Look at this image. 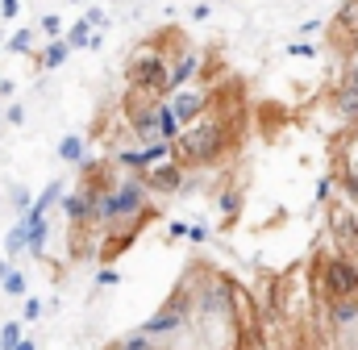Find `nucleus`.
<instances>
[{"instance_id": "nucleus-35", "label": "nucleus", "mask_w": 358, "mask_h": 350, "mask_svg": "<svg viewBox=\"0 0 358 350\" xmlns=\"http://www.w3.org/2000/svg\"><path fill=\"white\" fill-rule=\"evenodd\" d=\"M167 238H176V242H179V238H192V225H187V221H179V217H176V221L167 225Z\"/></svg>"}, {"instance_id": "nucleus-21", "label": "nucleus", "mask_w": 358, "mask_h": 350, "mask_svg": "<svg viewBox=\"0 0 358 350\" xmlns=\"http://www.w3.org/2000/svg\"><path fill=\"white\" fill-rule=\"evenodd\" d=\"M84 155H88V146H84L80 134H67V138L59 142V159H63V163H84Z\"/></svg>"}, {"instance_id": "nucleus-15", "label": "nucleus", "mask_w": 358, "mask_h": 350, "mask_svg": "<svg viewBox=\"0 0 358 350\" xmlns=\"http://www.w3.org/2000/svg\"><path fill=\"white\" fill-rule=\"evenodd\" d=\"M329 225H334V234H338L346 246H358V213H355V209L338 204V209L329 213Z\"/></svg>"}, {"instance_id": "nucleus-3", "label": "nucleus", "mask_w": 358, "mask_h": 350, "mask_svg": "<svg viewBox=\"0 0 358 350\" xmlns=\"http://www.w3.org/2000/svg\"><path fill=\"white\" fill-rule=\"evenodd\" d=\"M167 76H171V59L159 42H142L125 67V80H129V104H142V100H167Z\"/></svg>"}, {"instance_id": "nucleus-42", "label": "nucleus", "mask_w": 358, "mask_h": 350, "mask_svg": "<svg viewBox=\"0 0 358 350\" xmlns=\"http://www.w3.org/2000/svg\"><path fill=\"white\" fill-rule=\"evenodd\" d=\"M0 125H4V113H0Z\"/></svg>"}, {"instance_id": "nucleus-41", "label": "nucleus", "mask_w": 358, "mask_h": 350, "mask_svg": "<svg viewBox=\"0 0 358 350\" xmlns=\"http://www.w3.org/2000/svg\"><path fill=\"white\" fill-rule=\"evenodd\" d=\"M76 4H92V0H76Z\"/></svg>"}, {"instance_id": "nucleus-20", "label": "nucleus", "mask_w": 358, "mask_h": 350, "mask_svg": "<svg viewBox=\"0 0 358 350\" xmlns=\"http://www.w3.org/2000/svg\"><path fill=\"white\" fill-rule=\"evenodd\" d=\"M179 134H183V121H179V113L163 100V113H159V138H167V142H179Z\"/></svg>"}, {"instance_id": "nucleus-7", "label": "nucleus", "mask_w": 358, "mask_h": 350, "mask_svg": "<svg viewBox=\"0 0 358 350\" xmlns=\"http://www.w3.org/2000/svg\"><path fill=\"white\" fill-rule=\"evenodd\" d=\"M176 155V142L167 138H155V142H142V146H125V150H113V163L125 167V172H150L155 163L171 159Z\"/></svg>"}, {"instance_id": "nucleus-32", "label": "nucleus", "mask_w": 358, "mask_h": 350, "mask_svg": "<svg viewBox=\"0 0 358 350\" xmlns=\"http://www.w3.org/2000/svg\"><path fill=\"white\" fill-rule=\"evenodd\" d=\"M117 284H121L117 267H100V271H96V288H117Z\"/></svg>"}, {"instance_id": "nucleus-16", "label": "nucleus", "mask_w": 358, "mask_h": 350, "mask_svg": "<svg viewBox=\"0 0 358 350\" xmlns=\"http://www.w3.org/2000/svg\"><path fill=\"white\" fill-rule=\"evenodd\" d=\"M4 255H8V259L29 255V221H25V217H17V221H13V230L4 234Z\"/></svg>"}, {"instance_id": "nucleus-17", "label": "nucleus", "mask_w": 358, "mask_h": 350, "mask_svg": "<svg viewBox=\"0 0 358 350\" xmlns=\"http://www.w3.org/2000/svg\"><path fill=\"white\" fill-rule=\"evenodd\" d=\"M67 55H71V42H67V38H50V46L42 50V71L63 67V63H67Z\"/></svg>"}, {"instance_id": "nucleus-40", "label": "nucleus", "mask_w": 358, "mask_h": 350, "mask_svg": "<svg viewBox=\"0 0 358 350\" xmlns=\"http://www.w3.org/2000/svg\"><path fill=\"white\" fill-rule=\"evenodd\" d=\"M4 275H8V262L0 259V279H4Z\"/></svg>"}, {"instance_id": "nucleus-11", "label": "nucleus", "mask_w": 358, "mask_h": 350, "mask_svg": "<svg viewBox=\"0 0 358 350\" xmlns=\"http://www.w3.org/2000/svg\"><path fill=\"white\" fill-rule=\"evenodd\" d=\"M129 108V125L138 134V142H155L159 138V113H163V100H142V104H125Z\"/></svg>"}, {"instance_id": "nucleus-13", "label": "nucleus", "mask_w": 358, "mask_h": 350, "mask_svg": "<svg viewBox=\"0 0 358 350\" xmlns=\"http://www.w3.org/2000/svg\"><path fill=\"white\" fill-rule=\"evenodd\" d=\"M196 76H200V55L196 50H179V59L171 63V76H167V96L187 84H196Z\"/></svg>"}, {"instance_id": "nucleus-9", "label": "nucleus", "mask_w": 358, "mask_h": 350, "mask_svg": "<svg viewBox=\"0 0 358 350\" xmlns=\"http://www.w3.org/2000/svg\"><path fill=\"white\" fill-rule=\"evenodd\" d=\"M96 200H100V183H84L80 192H67L59 200V209L71 225H88V221H96Z\"/></svg>"}, {"instance_id": "nucleus-2", "label": "nucleus", "mask_w": 358, "mask_h": 350, "mask_svg": "<svg viewBox=\"0 0 358 350\" xmlns=\"http://www.w3.org/2000/svg\"><path fill=\"white\" fill-rule=\"evenodd\" d=\"M150 217V183L142 172H125L117 175V183H104L100 188V200H96V225L104 230H125L134 234L142 221Z\"/></svg>"}, {"instance_id": "nucleus-23", "label": "nucleus", "mask_w": 358, "mask_h": 350, "mask_svg": "<svg viewBox=\"0 0 358 350\" xmlns=\"http://www.w3.org/2000/svg\"><path fill=\"white\" fill-rule=\"evenodd\" d=\"M0 292H4L8 300H25V275H21L17 267H8V275L0 279Z\"/></svg>"}, {"instance_id": "nucleus-38", "label": "nucleus", "mask_w": 358, "mask_h": 350, "mask_svg": "<svg viewBox=\"0 0 358 350\" xmlns=\"http://www.w3.org/2000/svg\"><path fill=\"white\" fill-rule=\"evenodd\" d=\"M300 34H304V38H308V34L317 38V34H321V21H304V25H300Z\"/></svg>"}, {"instance_id": "nucleus-5", "label": "nucleus", "mask_w": 358, "mask_h": 350, "mask_svg": "<svg viewBox=\"0 0 358 350\" xmlns=\"http://www.w3.org/2000/svg\"><path fill=\"white\" fill-rule=\"evenodd\" d=\"M317 288L321 296L334 304V300H355L358 296V262L350 255H325L317 267Z\"/></svg>"}, {"instance_id": "nucleus-33", "label": "nucleus", "mask_w": 358, "mask_h": 350, "mask_svg": "<svg viewBox=\"0 0 358 350\" xmlns=\"http://www.w3.org/2000/svg\"><path fill=\"white\" fill-rule=\"evenodd\" d=\"M84 17H88V21L96 25V29H104V25H108V13H104L100 4H88V13H84Z\"/></svg>"}, {"instance_id": "nucleus-18", "label": "nucleus", "mask_w": 358, "mask_h": 350, "mask_svg": "<svg viewBox=\"0 0 358 350\" xmlns=\"http://www.w3.org/2000/svg\"><path fill=\"white\" fill-rule=\"evenodd\" d=\"M329 317H334V326H338V330L358 326V296H355V300H334V304H329Z\"/></svg>"}, {"instance_id": "nucleus-29", "label": "nucleus", "mask_w": 358, "mask_h": 350, "mask_svg": "<svg viewBox=\"0 0 358 350\" xmlns=\"http://www.w3.org/2000/svg\"><path fill=\"white\" fill-rule=\"evenodd\" d=\"M287 55H292V59H317V55H321V46H313V42H292V46H287Z\"/></svg>"}, {"instance_id": "nucleus-30", "label": "nucleus", "mask_w": 358, "mask_h": 350, "mask_svg": "<svg viewBox=\"0 0 358 350\" xmlns=\"http://www.w3.org/2000/svg\"><path fill=\"white\" fill-rule=\"evenodd\" d=\"M42 34H46V38H63L67 29H63V21H59L55 13H46V17H42Z\"/></svg>"}, {"instance_id": "nucleus-8", "label": "nucleus", "mask_w": 358, "mask_h": 350, "mask_svg": "<svg viewBox=\"0 0 358 350\" xmlns=\"http://www.w3.org/2000/svg\"><path fill=\"white\" fill-rule=\"evenodd\" d=\"M167 104L179 113V121H183V125H192L196 117H204V113L213 108V92H208L204 84H187V88H179V92H171V96H167Z\"/></svg>"}, {"instance_id": "nucleus-27", "label": "nucleus", "mask_w": 358, "mask_h": 350, "mask_svg": "<svg viewBox=\"0 0 358 350\" xmlns=\"http://www.w3.org/2000/svg\"><path fill=\"white\" fill-rule=\"evenodd\" d=\"M29 42H34V34H29V29H17V34L4 42V50H13V55H29Z\"/></svg>"}, {"instance_id": "nucleus-37", "label": "nucleus", "mask_w": 358, "mask_h": 350, "mask_svg": "<svg viewBox=\"0 0 358 350\" xmlns=\"http://www.w3.org/2000/svg\"><path fill=\"white\" fill-rule=\"evenodd\" d=\"M4 121H8V125H21V121H25V108H21V104H8V108H4Z\"/></svg>"}, {"instance_id": "nucleus-24", "label": "nucleus", "mask_w": 358, "mask_h": 350, "mask_svg": "<svg viewBox=\"0 0 358 350\" xmlns=\"http://www.w3.org/2000/svg\"><path fill=\"white\" fill-rule=\"evenodd\" d=\"M21 321H25V317H21ZM21 321L13 317V321H4V326H0V350H17L21 342H25V334H21Z\"/></svg>"}, {"instance_id": "nucleus-14", "label": "nucleus", "mask_w": 358, "mask_h": 350, "mask_svg": "<svg viewBox=\"0 0 358 350\" xmlns=\"http://www.w3.org/2000/svg\"><path fill=\"white\" fill-rule=\"evenodd\" d=\"M342 192L350 196V204H358V138L346 142V155H342Z\"/></svg>"}, {"instance_id": "nucleus-1", "label": "nucleus", "mask_w": 358, "mask_h": 350, "mask_svg": "<svg viewBox=\"0 0 358 350\" xmlns=\"http://www.w3.org/2000/svg\"><path fill=\"white\" fill-rule=\"evenodd\" d=\"M192 300V330L200 350H238L242 317H238V288L229 275H204L196 288H187Z\"/></svg>"}, {"instance_id": "nucleus-36", "label": "nucleus", "mask_w": 358, "mask_h": 350, "mask_svg": "<svg viewBox=\"0 0 358 350\" xmlns=\"http://www.w3.org/2000/svg\"><path fill=\"white\" fill-rule=\"evenodd\" d=\"M0 17L4 21H17L21 17V0H0Z\"/></svg>"}, {"instance_id": "nucleus-12", "label": "nucleus", "mask_w": 358, "mask_h": 350, "mask_svg": "<svg viewBox=\"0 0 358 350\" xmlns=\"http://www.w3.org/2000/svg\"><path fill=\"white\" fill-rule=\"evenodd\" d=\"M183 167H187V163H179L176 155H171V159L155 163L150 172H142V175H146L150 192H163V196H167V192H179V188H183Z\"/></svg>"}, {"instance_id": "nucleus-39", "label": "nucleus", "mask_w": 358, "mask_h": 350, "mask_svg": "<svg viewBox=\"0 0 358 350\" xmlns=\"http://www.w3.org/2000/svg\"><path fill=\"white\" fill-rule=\"evenodd\" d=\"M17 350H38V342H29V338H25V342H21Z\"/></svg>"}, {"instance_id": "nucleus-34", "label": "nucleus", "mask_w": 358, "mask_h": 350, "mask_svg": "<svg viewBox=\"0 0 358 350\" xmlns=\"http://www.w3.org/2000/svg\"><path fill=\"white\" fill-rule=\"evenodd\" d=\"M21 317H25V321H38V317H42V300H38V296H25V313H21Z\"/></svg>"}, {"instance_id": "nucleus-28", "label": "nucleus", "mask_w": 358, "mask_h": 350, "mask_svg": "<svg viewBox=\"0 0 358 350\" xmlns=\"http://www.w3.org/2000/svg\"><path fill=\"white\" fill-rule=\"evenodd\" d=\"M334 179H338V175H321V179H317L313 204H329V200H334Z\"/></svg>"}, {"instance_id": "nucleus-6", "label": "nucleus", "mask_w": 358, "mask_h": 350, "mask_svg": "<svg viewBox=\"0 0 358 350\" xmlns=\"http://www.w3.org/2000/svg\"><path fill=\"white\" fill-rule=\"evenodd\" d=\"M138 330L150 334V338H171L179 330H192V300H187V292L176 296V300H167V304H163L155 317H146Z\"/></svg>"}, {"instance_id": "nucleus-22", "label": "nucleus", "mask_w": 358, "mask_h": 350, "mask_svg": "<svg viewBox=\"0 0 358 350\" xmlns=\"http://www.w3.org/2000/svg\"><path fill=\"white\" fill-rule=\"evenodd\" d=\"M217 209H221V217H225V221H234V217L242 213V188H238V183H229V188L221 192Z\"/></svg>"}, {"instance_id": "nucleus-19", "label": "nucleus", "mask_w": 358, "mask_h": 350, "mask_svg": "<svg viewBox=\"0 0 358 350\" xmlns=\"http://www.w3.org/2000/svg\"><path fill=\"white\" fill-rule=\"evenodd\" d=\"M92 29H96V25H92L88 17H80V21H71V25H67V34H63V38L71 42V50H88V46H92Z\"/></svg>"}, {"instance_id": "nucleus-26", "label": "nucleus", "mask_w": 358, "mask_h": 350, "mask_svg": "<svg viewBox=\"0 0 358 350\" xmlns=\"http://www.w3.org/2000/svg\"><path fill=\"white\" fill-rule=\"evenodd\" d=\"M338 25H342V29L358 42V0H346V4L338 8Z\"/></svg>"}, {"instance_id": "nucleus-10", "label": "nucleus", "mask_w": 358, "mask_h": 350, "mask_svg": "<svg viewBox=\"0 0 358 350\" xmlns=\"http://www.w3.org/2000/svg\"><path fill=\"white\" fill-rule=\"evenodd\" d=\"M334 108H338V117H342L346 125L358 121V46H355V55H350V63H346L342 88H338V96H334Z\"/></svg>"}, {"instance_id": "nucleus-31", "label": "nucleus", "mask_w": 358, "mask_h": 350, "mask_svg": "<svg viewBox=\"0 0 358 350\" xmlns=\"http://www.w3.org/2000/svg\"><path fill=\"white\" fill-rule=\"evenodd\" d=\"M34 200H38V196H29V188H13V209H17V213H29Z\"/></svg>"}, {"instance_id": "nucleus-4", "label": "nucleus", "mask_w": 358, "mask_h": 350, "mask_svg": "<svg viewBox=\"0 0 358 350\" xmlns=\"http://www.w3.org/2000/svg\"><path fill=\"white\" fill-rule=\"evenodd\" d=\"M225 146H229V130L213 113H204L192 125H183V134H179V142H176V159L187 163V167H204V163L221 159Z\"/></svg>"}, {"instance_id": "nucleus-25", "label": "nucleus", "mask_w": 358, "mask_h": 350, "mask_svg": "<svg viewBox=\"0 0 358 350\" xmlns=\"http://www.w3.org/2000/svg\"><path fill=\"white\" fill-rule=\"evenodd\" d=\"M113 350H159V338H150V334H142V330H134L129 338H121V342H113Z\"/></svg>"}]
</instances>
